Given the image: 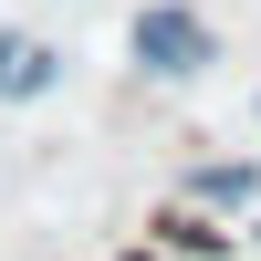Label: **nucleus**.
Returning a JSON list of instances; mask_svg holds the SVG:
<instances>
[{
	"label": "nucleus",
	"instance_id": "nucleus-1",
	"mask_svg": "<svg viewBox=\"0 0 261 261\" xmlns=\"http://www.w3.org/2000/svg\"><path fill=\"white\" fill-rule=\"evenodd\" d=\"M125 53H136L157 84H188V73H209V63H220V32H209L188 0H146L136 32H125Z\"/></svg>",
	"mask_w": 261,
	"mask_h": 261
},
{
	"label": "nucleus",
	"instance_id": "nucleus-2",
	"mask_svg": "<svg viewBox=\"0 0 261 261\" xmlns=\"http://www.w3.org/2000/svg\"><path fill=\"white\" fill-rule=\"evenodd\" d=\"M53 73H63V53H53V42H32V32H0V105H32V94H53Z\"/></svg>",
	"mask_w": 261,
	"mask_h": 261
},
{
	"label": "nucleus",
	"instance_id": "nucleus-3",
	"mask_svg": "<svg viewBox=\"0 0 261 261\" xmlns=\"http://www.w3.org/2000/svg\"><path fill=\"white\" fill-rule=\"evenodd\" d=\"M188 199L199 209H251L261 199V167L251 157H209V167H188Z\"/></svg>",
	"mask_w": 261,
	"mask_h": 261
},
{
	"label": "nucleus",
	"instance_id": "nucleus-4",
	"mask_svg": "<svg viewBox=\"0 0 261 261\" xmlns=\"http://www.w3.org/2000/svg\"><path fill=\"white\" fill-rule=\"evenodd\" d=\"M157 230H167V251H199V261H209V251H230V230H209L199 209H167Z\"/></svg>",
	"mask_w": 261,
	"mask_h": 261
}]
</instances>
